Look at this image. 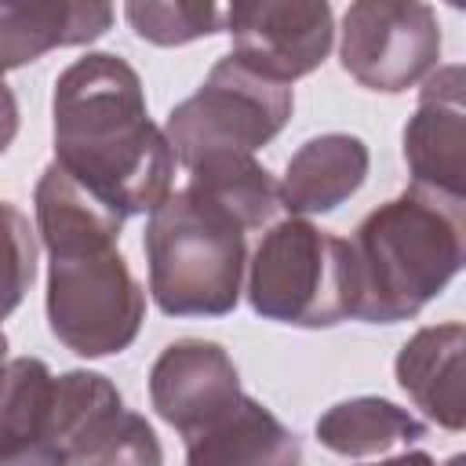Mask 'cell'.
I'll return each instance as SVG.
<instances>
[{
	"label": "cell",
	"mask_w": 466,
	"mask_h": 466,
	"mask_svg": "<svg viewBox=\"0 0 466 466\" xmlns=\"http://www.w3.org/2000/svg\"><path fill=\"white\" fill-rule=\"evenodd\" d=\"M33 215L47 251L44 313L51 335L87 360L124 353L146 320V288L120 255L124 218L55 160L33 186Z\"/></svg>",
	"instance_id": "obj_1"
},
{
	"label": "cell",
	"mask_w": 466,
	"mask_h": 466,
	"mask_svg": "<svg viewBox=\"0 0 466 466\" xmlns=\"http://www.w3.org/2000/svg\"><path fill=\"white\" fill-rule=\"evenodd\" d=\"M55 164L120 218L157 211L175 182L164 127L149 120L138 69L113 51H87L55 76Z\"/></svg>",
	"instance_id": "obj_2"
},
{
	"label": "cell",
	"mask_w": 466,
	"mask_h": 466,
	"mask_svg": "<svg viewBox=\"0 0 466 466\" xmlns=\"http://www.w3.org/2000/svg\"><path fill=\"white\" fill-rule=\"evenodd\" d=\"M350 248V317L397 324L419 317L466 262V200L408 186L371 208Z\"/></svg>",
	"instance_id": "obj_3"
},
{
	"label": "cell",
	"mask_w": 466,
	"mask_h": 466,
	"mask_svg": "<svg viewBox=\"0 0 466 466\" xmlns=\"http://www.w3.org/2000/svg\"><path fill=\"white\" fill-rule=\"evenodd\" d=\"M149 295L164 317H226L244 295L248 229L215 200L182 186L146 215Z\"/></svg>",
	"instance_id": "obj_4"
},
{
	"label": "cell",
	"mask_w": 466,
	"mask_h": 466,
	"mask_svg": "<svg viewBox=\"0 0 466 466\" xmlns=\"http://www.w3.org/2000/svg\"><path fill=\"white\" fill-rule=\"evenodd\" d=\"M255 317L288 328H335L350 317V248L309 218H277L258 237L244 269Z\"/></svg>",
	"instance_id": "obj_5"
},
{
	"label": "cell",
	"mask_w": 466,
	"mask_h": 466,
	"mask_svg": "<svg viewBox=\"0 0 466 466\" xmlns=\"http://www.w3.org/2000/svg\"><path fill=\"white\" fill-rule=\"evenodd\" d=\"M295 95L288 84H277L229 51L208 69L204 84L171 106L164 120V138L175 164L193 167L208 157L226 153H258L269 146L291 120Z\"/></svg>",
	"instance_id": "obj_6"
},
{
	"label": "cell",
	"mask_w": 466,
	"mask_h": 466,
	"mask_svg": "<svg viewBox=\"0 0 466 466\" xmlns=\"http://www.w3.org/2000/svg\"><path fill=\"white\" fill-rule=\"evenodd\" d=\"M441 22L422 0H357L342 15L339 62L368 91L400 95L441 66Z\"/></svg>",
	"instance_id": "obj_7"
},
{
	"label": "cell",
	"mask_w": 466,
	"mask_h": 466,
	"mask_svg": "<svg viewBox=\"0 0 466 466\" xmlns=\"http://www.w3.org/2000/svg\"><path fill=\"white\" fill-rule=\"evenodd\" d=\"M226 33L237 62L291 87L328 58L335 15L324 0H248L226 7Z\"/></svg>",
	"instance_id": "obj_8"
},
{
	"label": "cell",
	"mask_w": 466,
	"mask_h": 466,
	"mask_svg": "<svg viewBox=\"0 0 466 466\" xmlns=\"http://www.w3.org/2000/svg\"><path fill=\"white\" fill-rule=\"evenodd\" d=\"M466 69L437 66L419 91V106L404 124V164L415 189L466 200Z\"/></svg>",
	"instance_id": "obj_9"
},
{
	"label": "cell",
	"mask_w": 466,
	"mask_h": 466,
	"mask_svg": "<svg viewBox=\"0 0 466 466\" xmlns=\"http://www.w3.org/2000/svg\"><path fill=\"white\" fill-rule=\"evenodd\" d=\"M240 393L233 357L211 339H175L149 368V404L182 441L226 415Z\"/></svg>",
	"instance_id": "obj_10"
},
{
	"label": "cell",
	"mask_w": 466,
	"mask_h": 466,
	"mask_svg": "<svg viewBox=\"0 0 466 466\" xmlns=\"http://www.w3.org/2000/svg\"><path fill=\"white\" fill-rule=\"evenodd\" d=\"M371 153L360 135L350 131H324L306 138L277 182L280 189V211L295 218L328 215L339 204H346L368 178Z\"/></svg>",
	"instance_id": "obj_11"
},
{
	"label": "cell",
	"mask_w": 466,
	"mask_h": 466,
	"mask_svg": "<svg viewBox=\"0 0 466 466\" xmlns=\"http://www.w3.org/2000/svg\"><path fill=\"white\" fill-rule=\"evenodd\" d=\"M462 350H466V328L459 320L448 324H426L419 328L393 360L397 386L408 393V400L441 430L459 433L466 422L462 408Z\"/></svg>",
	"instance_id": "obj_12"
},
{
	"label": "cell",
	"mask_w": 466,
	"mask_h": 466,
	"mask_svg": "<svg viewBox=\"0 0 466 466\" xmlns=\"http://www.w3.org/2000/svg\"><path fill=\"white\" fill-rule=\"evenodd\" d=\"M113 7L98 0H0V66L18 69L55 47H84L106 36Z\"/></svg>",
	"instance_id": "obj_13"
},
{
	"label": "cell",
	"mask_w": 466,
	"mask_h": 466,
	"mask_svg": "<svg viewBox=\"0 0 466 466\" xmlns=\"http://www.w3.org/2000/svg\"><path fill=\"white\" fill-rule=\"evenodd\" d=\"M186 466H302V441L262 400H240L186 437Z\"/></svg>",
	"instance_id": "obj_14"
},
{
	"label": "cell",
	"mask_w": 466,
	"mask_h": 466,
	"mask_svg": "<svg viewBox=\"0 0 466 466\" xmlns=\"http://www.w3.org/2000/svg\"><path fill=\"white\" fill-rule=\"evenodd\" d=\"M313 433L320 448H328L331 455L368 459V455H386L393 448L419 444L426 437V422L386 397L364 393V397L331 404L313 422Z\"/></svg>",
	"instance_id": "obj_15"
},
{
	"label": "cell",
	"mask_w": 466,
	"mask_h": 466,
	"mask_svg": "<svg viewBox=\"0 0 466 466\" xmlns=\"http://www.w3.org/2000/svg\"><path fill=\"white\" fill-rule=\"evenodd\" d=\"M186 186L222 204L248 233L273 226L280 215L277 178L251 153H226V157L197 160L193 167H186Z\"/></svg>",
	"instance_id": "obj_16"
},
{
	"label": "cell",
	"mask_w": 466,
	"mask_h": 466,
	"mask_svg": "<svg viewBox=\"0 0 466 466\" xmlns=\"http://www.w3.org/2000/svg\"><path fill=\"white\" fill-rule=\"evenodd\" d=\"M55 371L40 357H11L0 368V451L58 448L51 433Z\"/></svg>",
	"instance_id": "obj_17"
},
{
	"label": "cell",
	"mask_w": 466,
	"mask_h": 466,
	"mask_svg": "<svg viewBox=\"0 0 466 466\" xmlns=\"http://www.w3.org/2000/svg\"><path fill=\"white\" fill-rule=\"evenodd\" d=\"M69 466H164V448L149 419L120 404L73 441Z\"/></svg>",
	"instance_id": "obj_18"
},
{
	"label": "cell",
	"mask_w": 466,
	"mask_h": 466,
	"mask_svg": "<svg viewBox=\"0 0 466 466\" xmlns=\"http://www.w3.org/2000/svg\"><path fill=\"white\" fill-rule=\"evenodd\" d=\"M124 18L135 29V36L153 47H182L200 36L226 33V7H218V4L131 0V4H124Z\"/></svg>",
	"instance_id": "obj_19"
},
{
	"label": "cell",
	"mask_w": 466,
	"mask_h": 466,
	"mask_svg": "<svg viewBox=\"0 0 466 466\" xmlns=\"http://www.w3.org/2000/svg\"><path fill=\"white\" fill-rule=\"evenodd\" d=\"M36 280V229L11 204L0 200V320H7Z\"/></svg>",
	"instance_id": "obj_20"
},
{
	"label": "cell",
	"mask_w": 466,
	"mask_h": 466,
	"mask_svg": "<svg viewBox=\"0 0 466 466\" xmlns=\"http://www.w3.org/2000/svg\"><path fill=\"white\" fill-rule=\"evenodd\" d=\"M0 466H69L62 448H22V451H0Z\"/></svg>",
	"instance_id": "obj_21"
},
{
	"label": "cell",
	"mask_w": 466,
	"mask_h": 466,
	"mask_svg": "<svg viewBox=\"0 0 466 466\" xmlns=\"http://www.w3.org/2000/svg\"><path fill=\"white\" fill-rule=\"evenodd\" d=\"M4 66H0V157L11 149V142H15V135H18V98H15V91L7 87V80H4Z\"/></svg>",
	"instance_id": "obj_22"
},
{
	"label": "cell",
	"mask_w": 466,
	"mask_h": 466,
	"mask_svg": "<svg viewBox=\"0 0 466 466\" xmlns=\"http://www.w3.org/2000/svg\"><path fill=\"white\" fill-rule=\"evenodd\" d=\"M368 466H466L462 455H451L448 462H437L430 451H400V455H390V459H379V462H368Z\"/></svg>",
	"instance_id": "obj_23"
},
{
	"label": "cell",
	"mask_w": 466,
	"mask_h": 466,
	"mask_svg": "<svg viewBox=\"0 0 466 466\" xmlns=\"http://www.w3.org/2000/svg\"><path fill=\"white\" fill-rule=\"evenodd\" d=\"M4 360H7V335H4V328H0V368H4Z\"/></svg>",
	"instance_id": "obj_24"
}]
</instances>
